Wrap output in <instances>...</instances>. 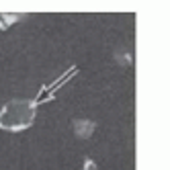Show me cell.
<instances>
[{"mask_svg":"<svg viewBox=\"0 0 170 170\" xmlns=\"http://www.w3.org/2000/svg\"><path fill=\"white\" fill-rule=\"evenodd\" d=\"M35 119V103L33 100H10L0 111V129L21 131L27 129Z\"/></svg>","mask_w":170,"mask_h":170,"instance_id":"6da1fadb","label":"cell"},{"mask_svg":"<svg viewBox=\"0 0 170 170\" xmlns=\"http://www.w3.org/2000/svg\"><path fill=\"white\" fill-rule=\"evenodd\" d=\"M74 129H76V133H78V137H88L90 133H92V129H94V123L92 121H74Z\"/></svg>","mask_w":170,"mask_h":170,"instance_id":"7a4b0ae2","label":"cell"},{"mask_svg":"<svg viewBox=\"0 0 170 170\" xmlns=\"http://www.w3.org/2000/svg\"><path fill=\"white\" fill-rule=\"evenodd\" d=\"M86 170H94V164L92 162H86Z\"/></svg>","mask_w":170,"mask_h":170,"instance_id":"3957f363","label":"cell"}]
</instances>
